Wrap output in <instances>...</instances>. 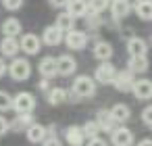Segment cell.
<instances>
[{
  "mask_svg": "<svg viewBox=\"0 0 152 146\" xmlns=\"http://www.w3.org/2000/svg\"><path fill=\"white\" fill-rule=\"evenodd\" d=\"M94 94H96V79H92L90 75H79L73 81L71 96H75V98H90Z\"/></svg>",
  "mask_w": 152,
  "mask_h": 146,
  "instance_id": "obj_1",
  "label": "cell"
},
{
  "mask_svg": "<svg viewBox=\"0 0 152 146\" xmlns=\"http://www.w3.org/2000/svg\"><path fill=\"white\" fill-rule=\"evenodd\" d=\"M9 73H11L13 79L23 81V79H27V77L31 75V65H29V61H25V59H15V61L11 63V67H9Z\"/></svg>",
  "mask_w": 152,
  "mask_h": 146,
  "instance_id": "obj_2",
  "label": "cell"
},
{
  "mask_svg": "<svg viewBox=\"0 0 152 146\" xmlns=\"http://www.w3.org/2000/svg\"><path fill=\"white\" fill-rule=\"evenodd\" d=\"M13 109L21 115V113H31L36 109V98L34 94L29 92H19L15 98H13Z\"/></svg>",
  "mask_w": 152,
  "mask_h": 146,
  "instance_id": "obj_3",
  "label": "cell"
},
{
  "mask_svg": "<svg viewBox=\"0 0 152 146\" xmlns=\"http://www.w3.org/2000/svg\"><path fill=\"white\" fill-rule=\"evenodd\" d=\"M115 75H117L115 65L108 63V61H102V65H100V67L96 69V73H94V79H96L98 84H113Z\"/></svg>",
  "mask_w": 152,
  "mask_h": 146,
  "instance_id": "obj_4",
  "label": "cell"
},
{
  "mask_svg": "<svg viewBox=\"0 0 152 146\" xmlns=\"http://www.w3.org/2000/svg\"><path fill=\"white\" fill-rule=\"evenodd\" d=\"M65 42H67V46H69L71 50H83L86 44H88V36H86L83 32H79V29L73 27L71 32H67Z\"/></svg>",
  "mask_w": 152,
  "mask_h": 146,
  "instance_id": "obj_5",
  "label": "cell"
},
{
  "mask_svg": "<svg viewBox=\"0 0 152 146\" xmlns=\"http://www.w3.org/2000/svg\"><path fill=\"white\" fill-rule=\"evenodd\" d=\"M131 92L137 100H150L152 98V81L150 79H133Z\"/></svg>",
  "mask_w": 152,
  "mask_h": 146,
  "instance_id": "obj_6",
  "label": "cell"
},
{
  "mask_svg": "<svg viewBox=\"0 0 152 146\" xmlns=\"http://www.w3.org/2000/svg\"><path fill=\"white\" fill-rule=\"evenodd\" d=\"M110 140L115 146H131L133 144V131L127 127H115L110 131Z\"/></svg>",
  "mask_w": 152,
  "mask_h": 146,
  "instance_id": "obj_7",
  "label": "cell"
},
{
  "mask_svg": "<svg viewBox=\"0 0 152 146\" xmlns=\"http://www.w3.org/2000/svg\"><path fill=\"white\" fill-rule=\"evenodd\" d=\"M77 71V61L73 59V56H69V54H63V56H58L56 59V73L58 75H73Z\"/></svg>",
  "mask_w": 152,
  "mask_h": 146,
  "instance_id": "obj_8",
  "label": "cell"
},
{
  "mask_svg": "<svg viewBox=\"0 0 152 146\" xmlns=\"http://www.w3.org/2000/svg\"><path fill=\"white\" fill-rule=\"evenodd\" d=\"M113 86L119 90V92H131V86H133V73L127 69V71H117L115 79H113Z\"/></svg>",
  "mask_w": 152,
  "mask_h": 146,
  "instance_id": "obj_9",
  "label": "cell"
},
{
  "mask_svg": "<svg viewBox=\"0 0 152 146\" xmlns=\"http://www.w3.org/2000/svg\"><path fill=\"white\" fill-rule=\"evenodd\" d=\"M19 46L25 54H38L40 52V38L36 34H25L21 40H19Z\"/></svg>",
  "mask_w": 152,
  "mask_h": 146,
  "instance_id": "obj_10",
  "label": "cell"
},
{
  "mask_svg": "<svg viewBox=\"0 0 152 146\" xmlns=\"http://www.w3.org/2000/svg\"><path fill=\"white\" fill-rule=\"evenodd\" d=\"M25 136H27V140H29L31 144H40V142L46 140L48 131H46L44 125H40V123H31V125L25 129Z\"/></svg>",
  "mask_w": 152,
  "mask_h": 146,
  "instance_id": "obj_11",
  "label": "cell"
},
{
  "mask_svg": "<svg viewBox=\"0 0 152 146\" xmlns=\"http://www.w3.org/2000/svg\"><path fill=\"white\" fill-rule=\"evenodd\" d=\"M42 42L48 44V46H58L63 42V32L56 27V25H48L42 34Z\"/></svg>",
  "mask_w": 152,
  "mask_h": 146,
  "instance_id": "obj_12",
  "label": "cell"
},
{
  "mask_svg": "<svg viewBox=\"0 0 152 146\" xmlns=\"http://www.w3.org/2000/svg\"><path fill=\"white\" fill-rule=\"evenodd\" d=\"M19 50H21V46H19V40L15 36H4L2 38V42H0V52L4 56H15Z\"/></svg>",
  "mask_w": 152,
  "mask_h": 146,
  "instance_id": "obj_13",
  "label": "cell"
},
{
  "mask_svg": "<svg viewBox=\"0 0 152 146\" xmlns=\"http://www.w3.org/2000/svg\"><path fill=\"white\" fill-rule=\"evenodd\" d=\"M38 69H40V75H42L44 79H52V77L56 75V59H52V56L42 59L40 65H38Z\"/></svg>",
  "mask_w": 152,
  "mask_h": 146,
  "instance_id": "obj_14",
  "label": "cell"
},
{
  "mask_svg": "<svg viewBox=\"0 0 152 146\" xmlns=\"http://www.w3.org/2000/svg\"><path fill=\"white\" fill-rule=\"evenodd\" d=\"M148 59L146 54H137V56H129V63H127V69L131 73H146L148 71Z\"/></svg>",
  "mask_w": 152,
  "mask_h": 146,
  "instance_id": "obj_15",
  "label": "cell"
},
{
  "mask_svg": "<svg viewBox=\"0 0 152 146\" xmlns=\"http://www.w3.org/2000/svg\"><path fill=\"white\" fill-rule=\"evenodd\" d=\"M67 13L75 19L79 17H86L88 15V0H71V2L67 4Z\"/></svg>",
  "mask_w": 152,
  "mask_h": 146,
  "instance_id": "obj_16",
  "label": "cell"
},
{
  "mask_svg": "<svg viewBox=\"0 0 152 146\" xmlns=\"http://www.w3.org/2000/svg\"><path fill=\"white\" fill-rule=\"evenodd\" d=\"M96 123L100 125V131H113L115 129V119H113V115H110V111H98V115H96Z\"/></svg>",
  "mask_w": 152,
  "mask_h": 146,
  "instance_id": "obj_17",
  "label": "cell"
},
{
  "mask_svg": "<svg viewBox=\"0 0 152 146\" xmlns=\"http://www.w3.org/2000/svg\"><path fill=\"white\" fill-rule=\"evenodd\" d=\"M127 52H129V56L146 54V52H148L146 40H142V38H129V42H127Z\"/></svg>",
  "mask_w": 152,
  "mask_h": 146,
  "instance_id": "obj_18",
  "label": "cell"
},
{
  "mask_svg": "<svg viewBox=\"0 0 152 146\" xmlns=\"http://www.w3.org/2000/svg\"><path fill=\"white\" fill-rule=\"evenodd\" d=\"M65 136H67V142H69L71 146H81V144H83V140H86V136H83V129H81V127H77V125H71V127H67Z\"/></svg>",
  "mask_w": 152,
  "mask_h": 146,
  "instance_id": "obj_19",
  "label": "cell"
},
{
  "mask_svg": "<svg viewBox=\"0 0 152 146\" xmlns=\"http://www.w3.org/2000/svg\"><path fill=\"white\" fill-rule=\"evenodd\" d=\"M110 13L115 19H125L131 13V7L125 2V0H113L110 2Z\"/></svg>",
  "mask_w": 152,
  "mask_h": 146,
  "instance_id": "obj_20",
  "label": "cell"
},
{
  "mask_svg": "<svg viewBox=\"0 0 152 146\" xmlns=\"http://www.w3.org/2000/svg\"><path fill=\"white\" fill-rule=\"evenodd\" d=\"M63 34H67V32H71L73 27H75V17H71L69 13H61L58 17H56V23H54Z\"/></svg>",
  "mask_w": 152,
  "mask_h": 146,
  "instance_id": "obj_21",
  "label": "cell"
},
{
  "mask_svg": "<svg viewBox=\"0 0 152 146\" xmlns=\"http://www.w3.org/2000/svg\"><path fill=\"white\" fill-rule=\"evenodd\" d=\"M94 56H96L98 61H108V59L113 56V46H110L108 42H96V46H94Z\"/></svg>",
  "mask_w": 152,
  "mask_h": 146,
  "instance_id": "obj_22",
  "label": "cell"
},
{
  "mask_svg": "<svg viewBox=\"0 0 152 146\" xmlns=\"http://www.w3.org/2000/svg\"><path fill=\"white\" fill-rule=\"evenodd\" d=\"M110 115H113V119H115L117 123H125V121L131 117V111H129L127 104H115V106L110 109Z\"/></svg>",
  "mask_w": 152,
  "mask_h": 146,
  "instance_id": "obj_23",
  "label": "cell"
},
{
  "mask_svg": "<svg viewBox=\"0 0 152 146\" xmlns=\"http://www.w3.org/2000/svg\"><path fill=\"white\" fill-rule=\"evenodd\" d=\"M135 15L144 21H152V0H142L135 7Z\"/></svg>",
  "mask_w": 152,
  "mask_h": 146,
  "instance_id": "obj_24",
  "label": "cell"
},
{
  "mask_svg": "<svg viewBox=\"0 0 152 146\" xmlns=\"http://www.w3.org/2000/svg\"><path fill=\"white\" fill-rule=\"evenodd\" d=\"M2 34H4V36H19V34H21V23H19V19H15V17L7 19V21L2 23Z\"/></svg>",
  "mask_w": 152,
  "mask_h": 146,
  "instance_id": "obj_25",
  "label": "cell"
},
{
  "mask_svg": "<svg viewBox=\"0 0 152 146\" xmlns=\"http://www.w3.org/2000/svg\"><path fill=\"white\" fill-rule=\"evenodd\" d=\"M67 98H69V92L63 90V88H54V90L48 92V102L50 104H63Z\"/></svg>",
  "mask_w": 152,
  "mask_h": 146,
  "instance_id": "obj_26",
  "label": "cell"
},
{
  "mask_svg": "<svg viewBox=\"0 0 152 146\" xmlns=\"http://www.w3.org/2000/svg\"><path fill=\"white\" fill-rule=\"evenodd\" d=\"M29 125H31V113H21V115L15 119V123H9V129L13 127V129L21 131V129H27Z\"/></svg>",
  "mask_w": 152,
  "mask_h": 146,
  "instance_id": "obj_27",
  "label": "cell"
},
{
  "mask_svg": "<svg viewBox=\"0 0 152 146\" xmlns=\"http://www.w3.org/2000/svg\"><path fill=\"white\" fill-rule=\"evenodd\" d=\"M106 4H110L108 0H88V13L90 15H100L106 9Z\"/></svg>",
  "mask_w": 152,
  "mask_h": 146,
  "instance_id": "obj_28",
  "label": "cell"
},
{
  "mask_svg": "<svg viewBox=\"0 0 152 146\" xmlns=\"http://www.w3.org/2000/svg\"><path fill=\"white\" fill-rule=\"evenodd\" d=\"M83 136L86 138H98V134H100V125L96 123V121H88V123H83Z\"/></svg>",
  "mask_w": 152,
  "mask_h": 146,
  "instance_id": "obj_29",
  "label": "cell"
},
{
  "mask_svg": "<svg viewBox=\"0 0 152 146\" xmlns=\"http://www.w3.org/2000/svg\"><path fill=\"white\" fill-rule=\"evenodd\" d=\"M13 109V98L7 92H0V111H9Z\"/></svg>",
  "mask_w": 152,
  "mask_h": 146,
  "instance_id": "obj_30",
  "label": "cell"
},
{
  "mask_svg": "<svg viewBox=\"0 0 152 146\" xmlns=\"http://www.w3.org/2000/svg\"><path fill=\"white\" fill-rule=\"evenodd\" d=\"M21 4H23V0H2V7L9 11H17V9H21Z\"/></svg>",
  "mask_w": 152,
  "mask_h": 146,
  "instance_id": "obj_31",
  "label": "cell"
},
{
  "mask_svg": "<svg viewBox=\"0 0 152 146\" xmlns=\"http://www.w3.org/2000/svg\"><path fill=\"white\" fill-rule=\"evenodd\" d=\"M142 119H144V123L152 129V104H150V106H146V109L142 111Z\"/></svg>",
  "mask_w": 152,
  "mask_h": 146,
  "instance_id": "obj_32",
  "label": "cell"
},
{
  "mask_svg": "<svg viewBox=\"0 0 152 146\" xmlns=\"http://www.w3.org/2000/svg\"><path fill=\"white\" fill-rule=\"evenodd\" d=\"M71 2V0H50V4L54 9H67V4Z\"/></svg>",
  "mask_w": 152,
  "mask_h": 146,
  "instance_id": "obj_33",
  "label": "cell"
},
{
  "mask_svg": "<svg viewBox=\"0 0 152 146\" xmlns=\"http://www.w3.org/2000/svg\"><path fill=\"white\" fill-rule=\"evenodd\" d=\"M7 129H9V121H7L4 117H0V136H4Z\"/></svg>",
  "mask_w": 152,
  "mask_h": 146,
  "instance_id": "obj_34",
  "label": "cell"
},
{
  "mask_svg": "<svg viewBox=\"0 0 152 146\" xmlns=\"http://www.w3.org/2000/svg\"><path fill=\"white\" fill-rule=\"evenodd\" d=\"M44 146H61V142H58V138L52 136V138H46L44 140Z\"/></svg>",
  "mask_w": 152,
  "mask_h": 146,
  "instance_id": "obj_35",
  "label": "cell"
},
{
  "mask_svg": "<svg viewBox=\"0 0 152 146\" xmlns=\"http://www.w3.org/2000/svg\"><path fill=\"white\" fill-rule=\"evenodd\" d=\"M88 146H106V142H104V140H100V138H90Z\"/></svg>",
  "mask_w": 152,
  "mask_h": 146,
  "instance_id": "obj_36",
  "label": "cell"
},
{
  "mask_svg": "<svg viewBox=\"0 0 152 146\" xmlns=\"http://www.w3.org/2000/svg\"><path fill=\"white\" fill-rule=\"evenodd\" d=\"M7 69H9V67H7V63H4V59H0V77H2V75L7 73Z\"/></svg>",
  "mask_w": 152,
  "mask_h": 146,
  "instance_id": "obj_37",
  "label": "cell"
},
{
  "mask_svg": "<svg viewBox=\"0 0 152 146\" xmlns=\"http://www.w3.org/2000/svg\"><path fill=\"white\" fill-rule=\"evenodd\" d=\"M125 2H127V4H129L131 9H135V7H137V4L142 2V0H125Z\"/></svg>",
  "mask_w": 152,
  "mask_h": 146,
  "instance_id": "obj_38",
  "label": "cell"
},
{
  "mask_svg": "<svg viewBox=\"0 0 152 146\" xmlns=\"http://www.w3.org/2000/svg\"><path fill=\"white\" fill-rule=\"evenodd\" d=\"M137 146H152V140H148V138H146V140H142Z\"/></svg>",
  "mask_w": 152,
  "mask_h": 146,
  "instance_id": "obj_39",
  "label": "cell"
},
{
  "mask_svg": "<svg viewBox=\"0 0 152 146\" xmlns=\"http://www.w3.org/2000/svg\"><path fill=\"white\" fill-rule=\"evenodd\" d=\"M108 2H113V0H108Z\"/></svg>",
  "mask_w": 152,
  "mask_h": 146,
  "instance_id": "obj_40",
  "label": "cell"
}]
</instances>
